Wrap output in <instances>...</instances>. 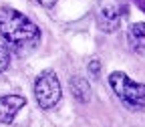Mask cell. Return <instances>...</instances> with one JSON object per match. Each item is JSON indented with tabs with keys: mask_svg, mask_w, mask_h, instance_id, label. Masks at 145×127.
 I'll use <instances>...</instances> for the list:
<instances>
[{
	"mask_svg": "<svg viewBox=\"0 0 145 127\" xmlns=\"http://www.w3.org/2000/svg\"><path fill=\"white\" fill-rule=\"evenodd\" d=\"M119 10L113 2H105L99 8V26L105 32H115L119 28Z\"/></svg>",
	"mask_w": 145,
	"mask_h": 127,
	"instance_id": "5b68a950",
	"label": "cell"
},
{
	"mask_svg": "<svg viewBox=\"0 0 145 127\" xmlns=\"http://www.w3.org/2000/svg\"><path fill=\"white\" fill-rule=\"evenodd\" d=\"M99 71H101V63H99L97 59H93V61L89 63V73H91L93 77H97V75H99Z\"/></svg>",
	"mask_w": 145,
	"mask_h": 127,
	"instance_id": "9c48e42d",
	"label": "cell"
},
{
	"mask_svg": "<svg viewBox=\"0 0 145 127\" xmlns=\"http://www.w3.org/2000/svg\"><path fill=\"white\" fill-rule=\"evenodd\" d=\"M26 105L22 95H6L0 97V123H12L16 113Z\"/></svg>",
	"mask_w": 145,
	"mask_h": 127,
	"instance_id": "277c9868",
	"label": "cell"
},
{
	"mask_svg": "<svg viewBox=\"0 0 145 127\" xmlns=\"http://www.w3.org/2000/svg\"><path fill=\"white\" fill-rule=\"evenodd\" d=\"M8 65H10V50L4 45H0V73H4Z\"/></svg>",
	"mask_w": 145,
	"mask_h": 127,
	"instance_id": "ba28073f",
	"label": "cell"
},
{
	"mask_svg": "<svg viewBox=\"0 0 145 127\" xmlns=\"http://www.w3.org/2000/svg\"><path fill=\"white\" fill-rule=\"evenodd\" d=\"M109 85L115 91V95L121 99L129 109H141L145 105V85L129 79L121 71H115L109 75Z\"/></svg>",
	"mask_w": 145,
	"mask_h": 127,
	"instance_id": "7a4b0ae2",
	"label": "cell"
},
{
	"mask_svg": "<svg viewBox=\"0 0 145 127\" xmlns=\"http://www.w3.org/2000/svg\"><path fill=\"white\" fill-rule=\"evenodd\" d=\"M127 41L137 54H145V22L131 24L129 30H127Z\"/></svg>",
	"mask_w": 145,
	"mask_h": 127,
	"instance_id": "8992f818",
	"label": "cell"
},
{
	"mask_svg": "<svg viewBox=\"0 0 145 127\" xmlns=\"http://www.w3.org/2000/svg\"><path fill=\"white\" fill-rule=\"evenodd\" d=\"M0 34L10 46L18 50H30L40 41L39 26L10 6L0 8Z\"/></svg>",
	"mask_w": 145,
	"mask_h": 127,
	"instance_id": "6da1fadb",
	"label": "cell"
},
{
	"mask_svg": "<svg viewBox=\"0 0 145 127\" xmlns=\"http://www.w3.org/2000/svg\"><path fill=\"white\" fill-rule=\"evenodd\" d=\"M69 87H71V93H72V97H75V99H79L81 103H87V101H89V97H91V85H89L87 79H83V77H72L71 83H69Z\"/></svg>",
	"mask_w": 145,
	"mask_h": 127,
	"instance_id": "52a82bcc",
	"label": "cell"
},
{
	"mask_svg": "<svg viewBox=\"0 0 145 127\" xmlns=\"http://www.w3.org/2000/svg\"><path fill=\"white\" fill-rule=\"evenodd\" d=\"M61 81L54 71H42L34 81V97L40 109H52L61 101Z\"/></svg>",
	"mask_w": 145,
	"mask_h": 127,
	"instance_id": "3957f363",
	"label": "cell"
},
{
	"mask_svg": "<svg viewBox=\"0 0 145 127\" xmlns=\"http://www.w3.org/2000/svg\"><path fill=\"white\" fill-rule=\"evenodd\" d=\"M40 6H44V8H50V6H54L57 4V0H36Z\"/></svg>",
	"mask_w": 145,
	"mask_h": 127,
	"instance_id": "30bf717a",
	"label": "cell"
}]
</instances>
